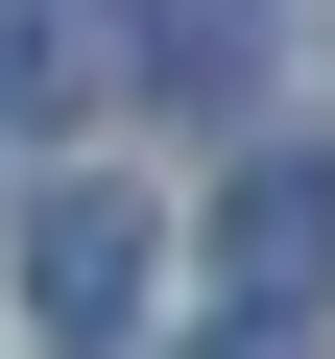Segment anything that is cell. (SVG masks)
<instances>
[{
    "instance_id": "obj_5",
    "label": "cell",
    "mask_w": 335,
    "mask_h": 359,
    "mask_svg": "<svg viewBox=\"0 0 335 359\" xmlns=\"http://www.w3.org/2000/svg\"><path fill=\"white\" fill-rule=\"evenodd\" d=\"M216 359H287V335H216Z\"/></svg>"
},
{
    "instance_id": "obj_2",
    "label": "cell",
    "mask_w": 335,
    "mask_h": 359,
    "mask_svg": "<svg viewBox=\"0 0 335 359\" xmlns=\"http://www.w3.org/2000/svg\"><path fill=\"white\" fill-rule=\"evenodd\" d=\"M144 96H192V120H240L264 72H287V0H144V48H120Z\"/></svg>"
},
{
    "instance_id": "obj_1",
    "label": "cell",
    "mask_w": 335,
    "mask_h": 359,
    "mask_svg": "<svg viewBox=\"0 0 335 359\" xmlns=\"http://www.w3.org/2000/svg\"><path fill=\"white\" fill-rule=\"evenodd\" d=\"M144 287H168L144 192H96V168H48V192H25V335H48V359H120V335H144Z\"/></svg>"
},
{
    "instance_id": "obj_4",
    "label": "cell",
    "mask_w": 335,
    "mask_h": 359,
    "mask_svg": "<svg viewBox=\"0 0 335 359\" xmlns=\"http://www.w3.org/2000/svg\"><path fill=\"white\" fill-rule=\"evenodd\" d=\"M216 264H240L264 311H311V287H335V168H240V192H216Z\"/></svg>"
},
{
    "instance_id": "obj_3",
    "label": "cell",
    "mask_w": 335,
    "mask_h": 359,
    "mask_svg": "<svg viewBox=\"0 0 335 359\" xmlns=\"http://www.w3.org/2000/svg\"><path fill=\"white\" fill-rule=\"evenodd\" d=\"M120 48H144V0H0V120H72V96H120Z\"/></svg>"
}]
</instances>
